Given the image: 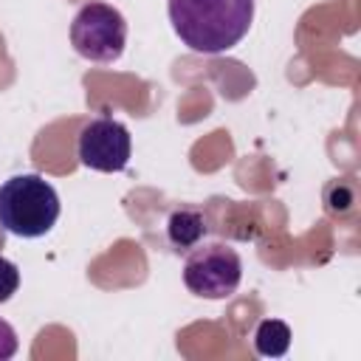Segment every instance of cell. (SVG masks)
I'll list each match as a JSON object with an SVG mask.
<instances>
[{"instance_id": "1", "label": "cell", "mask_w": 361, "mask_h": 361, "mask_svg": "<svg viewBox=\"0 0 361 361\" xmlns=\"http://www.w3.org/2000/svg\"><path fill=\"white\" fill-rule=\"evenodd\" d=\"M169 23L197 54L231 51L251 28L254 0H169Z\"/></svg>"}, {"instance_id": "2", "label": "cell", "mask_w": 361, "mask_h": 361, "mask_svg": "<svg viewBox=\"0 0 361 361\" xmlns=\"http://www.w3.org/2000/svg\"><path fill=\"white\" fill-rule=\"evenodd\" d=\"M59 209V195L42 175H11L0 186V226L8 234L25 240L45 237L56 226Z\"/></svg>"}, {"instance_id": "3", "label": "cell", "mask_w": 361, "mask_h": 361, "mask_svg": "<svg viewBox=\"0 0 361 361\" xmlns=\"http://www.w3.org/2000/svg\"><path fill=\"white\" fill-rule=\"evenodd\" d=\"M71 45L82 59L90 62H116L127 45V20L124 14L102 0L85 3L71 23Z\"/></svg>"}, {"instance_id": "4", "label": "cell", "mask_w": 361, "mask_h": 361, "mask_svg": "<svg viewBox=\"0 0 361 361\" xmlns=\"http://www.w3.org/2000/svg\"><path fill=\"white\" fill-rule=\"evenodd\" d=\"M243 279V259L226 243H197L183 262V285L200 299H228Z\"/></svg>"}, {"instance_id": "5", "label": "cell", "mask_w": 361, "mask_h": 361, "mask_svg": "<svg viewBox=\"0 0 361 361\" xmlns=\"http://www.w3.org/2000/svg\"><path fill=\"white\" fill-rule=\"evenodd\" d=\"M76 152H79V161L87 169H96V172H121L130 164L133 138H130V130L118 118L99 116V118H90L79 130Z\"/></svg>"}, {"instance_id": "6", "label": "cell", "mask_w": 361, "mask_h": 361, "mask_svg": "<svg viewBox=\"0 0 361 361\" xmlns=\"http://www.w3.org/2000/svg\"><path fill=\"white\" fill-rule=\"evenodd\" d=\"M206 231H209L206 217L197 209H175L166 220V237L175 251L195 248L206 237Z\"/></svg>"}, {"instance_id": "7", "label": "cell", "mask_w": 361, "mask_h": 361, "mask_svg": "<svg viewBox=\"0 0 361 361\" xmlns=\"http://www.w3.org/2000/svg\"><path fill=\"white\" fill-rule=\"evenodd\" d=\"M290 347V327L279 319H265L257 324L254 333V350L265 358H279Z\"/></svg>"}, {"instance_id": "8", "label": "cell", "mask_w": 361, "mask_h": 361, "mask_svg": "<svg viewBox=\"0 0 361 361\" xmlns=\"http://www.w3.org/2000/svg\"><path fill=\"white\" fill-rule=\"evenodd\" d=\"M17 288H20V268L11 259L0 257V305L8 302L17 293Z\"/></svg>"}, {"instance_id": "9", "label": "cell", "mask_w": 361, "mask_h": 361, "mask_svg": "<svg viewBox=\"0 0 361 361\" xmlns=\"http://www.w3.org/2000/svg\"><path fill=\"white\" fill-rule=\"evenodd\" d=\"M17 347H20V341H17V330H14L6 319H0V361L11 358V355L17 353Z\"/></svg>"}]
</instances>
